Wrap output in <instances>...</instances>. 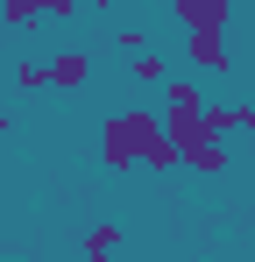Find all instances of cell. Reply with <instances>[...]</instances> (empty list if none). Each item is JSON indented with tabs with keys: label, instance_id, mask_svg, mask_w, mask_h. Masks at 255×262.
<instances>
[{
	"label": "cell",
	"instance_id": "8992f818",
	"mask_svg": "<svg viewBox=\"0 0 255 262\" xmlns=\"http://www.w3.org/2000/svg\"><path fill=\"white\" fill-rule=\"evenodd\" d=\"M234 128H248V106H206V135L213 142H227Z\"/></svg>",
	"mask_w": 255,
	"mask_h": 262
},
{
	"label": "cell",
	"instance_id": "ba28073f",
	"mask_svg": "<svg viewBox=\"0 0 255 262\" xmlns=\"http://www.w3.org/2000/svg\"><path fill=\"white\" fill-rule=\"evenodd\" d=\"M0 21H7V29H36V21H42V0H0Z\"/></svg>",
	"mask_w": 255,
	"mask_h": 262
},
{
	"label": "cell",
	"instance_id": "5b68a950",
	"mask_svg": "<svg viewBox=\"0 0 255 262\" xmlns=\"http://www.w3.org/2000/svg\"><path fill=\"white\" fill-rule=\"evenodd\" d=\"M78 248H85V262H114V248H121V220H92Z\"/></svg>",
	"mask_w": 255,
	"mask_h": 262
},
{
	"label": "cell",
	"instance_id": "30bf717a",
	"mask_svg": "<svg viewBox=\"0 0 255 262\" xmlns=\"http://www.w3.org/2000/svg\"><path fill=\"white\" fill-rule=\"evenodd\" d=\"M14 85H22V92H50V64H42V57H22Z\"/></svg>",
	"mask_w": 255,
	"mask_h": 262
},
{
	"label": "cell",
	"instance_id": "7a4b0ae2",
	"mask_svg": "<svg viewBox=\"0 0 255 262\" xmlns=\"http://www.w3.org/2000/svg\"><path fill=\"white\" fill-rule=\"evenodd\" d=\"M92 85V50H57L50 57V92H78Z\"/></svg>",
	"mask_w": 255,
	"mask_h": 262
},
{
	"label": "cell",
	"instance_id": "8fae6325",
	"mask_svg": "<svg viewBox=\"0 0 255 262\" xmlns=\"http://www.w3.org/2000/svg\"><path fill=\"white\" fill-rule=\"evenodd\" d=\"M114 50H128V57H142V50H149V36H142V29H114Z\"/></svg>",
	"mask_w": 255,
	"mask_h": 262
},
{
	"label": "cell",
	"instance_id": "7c38bea8",
	"mask_svg": "<svg viewBox=\"0 0 255 262\" xmlns=\"http://www.w3.org/2000/svg\"><path fill=\"white\" fill-rule=\"evenodd\" d=\"M85 7H92V14H114V7H121V0H85Z\"/></svg>",
	"mask_w": 255,
	"mask_h": 262
},
{
	"label": "cell",
	"instance_id": "5bb4252c",
	"mask_svg": "<svg viewBox=\"0 0 255 262\" xmlns=\"http://www.w3.org/2000/svg\"><path fill=\"white\" fill-rule=\"evenodd\" d=\"M248 142H255V106H248Z\"/></svg>",
	"mask_w": 255,
	"mask_h": 262
},
{
	"label": "cell",
	"instance_id": "3957f363",
	"mask_svg": "<svg viewBox=\"0 0 255 262\" xmlns=\"http://www.w3.org/2000/svg\"><path fill=\"white\" fill-rule=\"evenodd\" d=\"M170 14L184 21V36H192V29H227L234 0H170Z\"/></svg>",
	"mask_w": 255,
	"mask_h": 262
},
{
	"label": "cell",
	"instance_id": "52a82bcc",
	"mask_svg": "<svg viewBox=\"0 0 255 262\" xmlns=\"http://www.w3.org/2000/svg\"><path fill=\"white\" fill-rule=\"evenodd\" d=\"M184 163H192L199 177H227V142H199V149H192Z\"/></svg>",
	"mask_w": 255,
	"mask_h": 262
},
{
	"label": "cell",
	"instance_id": "6da1fadb",
	"mask_svg": "<svg viewBox=\"0 0 255 262\" xmlns=\"http://www.w3.org/2000/svg\"><path fill=\"white\" fill-rule=\"evenodd\" d=\"M163 135L177 142V156H192L199 142H213L206 135V92H199V78H170L163 85Z\"/></svg>",
	"mask_w": 255,
	"mask_h": 262
},
{
	"label": "cell",
	"instance_id": "277c9868",
	"mask_svg": "<svg viewBox=\"0 0 255 262\" xmlns=\"http://www.w3.org/2000/svg\"><path fill=\"white\" fill-rule=\"evenodd\" d=\"M192 64H199V71H234L227 29H192Z\"/></svg>",
	"mask_w": 255,
	"mask_h": 262
},
{
	"label": "cell",
	"instance_id": "9c48e42d",
	"mask_svg": "<svg viewBox=\"0 0 255 262\" xmlns=\"http://www.w3.org/2000/svg\"><path fill=\"white\" fill-rule=\"evenodd\" d=\"M128 64H135V78H142V85H156V92L170 85V64L156 57V50H142V57H128Z\"/></svg>",
	"mask_w": 255,
	"mask_h": 262
},
{
	"label": "cell",
	"instance_id": "4fadbf2b",
	"mask_svg": "<svg viewBox=\"0 0 255 262\" xmlns=\"http://www.w3.org/2000/svg\"><path fill=\"white\" fill-rule=\"evenodd\" d=\"M7 128H14V114H7V106H0V135H7Z\"/></svg>",
	"mask_w": 255,
	"mask_h": 262
}]
</instances>
